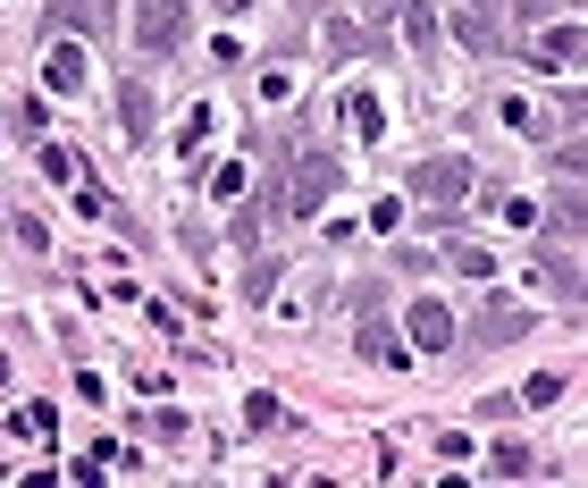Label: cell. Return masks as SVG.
<instances>
[{
    "label": "cell",
    "instance_id": "1",
    "mask_svg": "<svg viewBox=\"0 0 588 488\" xmlns=\"http://www.w3.org/2000/svg\"><path fill=\"white\" fill-rule=\"evenodd\" d=\"M529 60H538V67H588V26H547V34H529Z\"/></svg>",
    "mask_w": 588,
    "mask_h": 488
},
{
    "label": "cell",
    "instance_id": "4",
    "mask_svg": "<svg viewBox=\"0 0 588 488\" xmlns=\"http://www.w3.org/2000/svg\"><path fill=\"white\" fill-rule=\"evenodd\" d=\"M488 472H504V480H513V472H529V447H513V438H504V447H488Z\"/></svg>",
    "mask_w": 588,
    "mask_h": 488
},
{
    "label": "cell",
    "instance_id": "3",
    "mask_svg": "<svg viewBox=\"0 0 588 488\" xmlns=\"http://www.w3.org/2000/svg\"><path fill=\"white\" fill-rule=\"evenodd\" d=\"M412 337H421V346H454V321H446V312H437V303H421V312H412Z\"/></svg>",
    "mask_w": 588,
    "mask_h": 488
},
{
    "label": "cell",
    "instance_id": "2",
    "mask_svg": "<svg viewBox=\"0 0 588 488\" xmlns=\"http://www.w3.org/2000/svg\"><path fill=\"white\" fill-rule=\"evenodd\" d=\"M463 195H471V161H463V152L421 168V202H463Z\"/></svg>",
    "mask_w": 588,
    "mask_h": 488
}]
</instances>
